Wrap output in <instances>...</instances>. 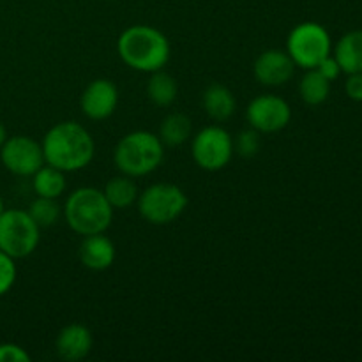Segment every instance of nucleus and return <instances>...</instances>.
<instances>
[{
  "instance_id": "4",
  "label": "nucleus",
  "mask_w": 362,
  "mask_h": 362,
  "mask_svg": "<svg viewBox=\"0 0 362 362\" xmlns=\"http://www.w3.org/2000/svg\"><path fill=\"white\" fill-rule=\"evenodd\" d=\"M165 158V145L151 131H133L117 144L113 163L122 175L145 177L156 172Z\"/></svg>"
},
{
  "instance_id": "9",
  "label": "nucleus",
  "mask_w": 362,
  "mask_h": 362,
  "mask_svg": "<svg viewBox=\"0 0 362 362\" xmlns=\"http://www.w3.org/2000/svg\"><path fill=\"white\" fill-rule=\"evenodd\" d=\"M0 161L7 172L14 173L18 177H32L42 165H45V156L42 147L34 138L18 136L7 138L6 144L0 147Z\"/></svg>"
},
{
  "instance_id": "6",
  "label": "nucleus",
  "mask_w": 362,
  "mask_h": 362,
  "mask_svg": "<svg viewBox=\"0 0 362 362\" xmlns=\"http://www.w3.org/2000/svg\"><path fill=\"white\" fill-rule=\"evenodd\" d=\"M39 240L41 228L27 211L9 209L0 214V251L20 260L37 250Z\"/></svg>"
},
{
  "instance_id": "14",
  "label": "nucleus",
  "mask_w": 362,
  "mask_h": 362,
  "mask_svg": "<svg viewBox=\"0 0 362 362\" xmlns=\"http://www.w3.org/2000/svg\"><path fill=\"white\" fill-rule=\"evenodd\" d=\"M78 257L83 267L90 271H106L115 262V246L105 233L85 235L78 247Z\"/></svg>"
},
{
  "instance_id": "29",
  "label": "nucleus",
  "mask_w": 362,
  "mask_h": 362,
  "mask_svg": "<svg viewBox=\"0 0 362 362\" xmlns=\"http://www.w3.org/2000/svg\"><path fill=\"white\" fill-rule=\"evenodd\" d=\"M4 211H6V205H4V198L0 197V214H2Z\"/></svg>"
},
{
  "instance_id": "5",
  "label": "nucleus",
  "mask_w": 362,
  "mask_h": 362,
  "mask_svg": "<svg viewBox=\"0 0 362 362\" xmlns=\"http://www.w3.org/2000/svg\"><path fill=\"white\" fill-rule=\"evenodd\" d=\"M138 211L151 225H170L184 214L187 197L179 186L170 182H158L138 194Z\"/></svg>"
},
{
  "instance_id": "16",
  "label": "nucleus",
  "mask_w": 362,
  "mask_h": 362,
  "mask_svg": "<svg viewBox=\"0 0 362 362\" xmlns=\"http://www.w3.org/2000/svg\"><path fill=\"white\" fill-rule=\"evenodd\" d=\"M334 59L338 60L341 73H362V30H352L339 39Z\"/></svg>"
},
{
  "instance_id": "2",
  "label": "nucleus",
  "mask_w": 362,
  "mask_h": 362,
  "mask_svg": "<svg viewBox=\"0 0 362 362\" xmlns=\"http://www.w3.org/2000/svg\"><path fill=\"white\" fill-rule=\"evenodd\" d=\"M117 53L131 69L156 73L168 64L172 48L161 30L148 25H133L119 35Z\"/></svg>"
},
{
  "instance_id": "27",
  "label": "nucleus",
  "mask_w": 362,
  "mask_h": 362,
  "mask_svg": "<svg viewBox=\"0 0 362 362\" xmlns=\"http://www.w3.org/2000/svg\"><path fill=\"white\" fill-rule=\"evenodd\" d=\"M345 90L346 95H349L352 101H362V73L349 74V80H346L345 83Z\"/></svg>"
},
{
  "instance_id": "15",
  "label": "nucleus",
  "mask_w": 362,
  "mask_h": 362,
  "mask_svg": "<svg viewBox=\"0 0 362 362\" xmlns=\"http://www.w3.org/2000/svg\"><path fill=\"white\" fill-rule=\"evenodd\" d=\"M202 106H204L205 113L211 119L223 122V120L230 119L235 112V95L230 90L228 87L221 83H212L209 85L202 95Z\"/></svg>"
},
{
  "instance_id": "26",
  "label": "nucleus",
  "mask_w": 362,
  "mask_h": 362,
  "mask_svg": "<svg viewBox=\"0 0 362 362\" xmlns=\"http://www.w3.org/2000/svg\"><path fill=\"white\" fill-rule=\"evenodd\" d=\"M315 69H317L318 73L322 74V76L327 78L329 81L336 80V78H338L339 74H341V67H339L338 60H336L334 57H331V55L325 57V59L322 60V62L318 64V66L315 67Z\"/></svg>"
},
{
  "instance_id": "7",
  "label": "nucleus",
  "mask_w": 362,
  "mask_h": 362,
  "mask_svg": "<svg viewBox=\"0 0 362 362\" xmlns=\"http://www.w3.org/2000/svg\"><path fill=\"white\" fill-rule=\"evenodd\" d=\"M286 53L292 57L296 66L315 69L325 57L331 55V35L322 25L304 21L288 34Z\"/></svg>"
},
{
  "instance_id": "20",
  "label": "nucleus",
  "mask_w": 362,
  "mask_h": 362,
  "mask_svg": "<svg viewBox=\"0 0 362 362\" xmlns=\"http://www.w3.org/2000/svg\"><path fill=\"white\" fill-rule=\"evenodd\" d=\"M151 80L147 81V95L156 106H170L177 99L179 94V85L172 74L165 71H156L151 73Z\"/></svg>"
},
{
  "instance_id": "24",
  "label": "nucleus",
  "mask_w": 362,
  "mask_h": 362,
  "mask_svg": "<svg viewBox=\"0 0 362 362\" xmlns=\"http://www.w3.org/2000/svg\"><path fill=\"white\" fill-rule=\"evenodd\" d=\"M18 278V269L14 264V258L0 251V297L6 296L11 292Z\"/></svg>"
},
{
  "instance_id": "18",
  "label": "nucleus",
  "mask_w": 362,
  "mask_h": 362,
  "mask_svg": "<svg viewBox=\"0 0 362 362\" xmlns=\"http://www.w3.org/2000/svg\"><path fill=\"white\" fill-rule=\"evenodd\" d=\"M106 200L110 202V205L115 209H127L131 205L136 204L138 200V186L134 184L133 177H127V175H117L113 179H110L106 182L105 189Z\"/></svg>"
},
{
  "instance_id": "28",
  "label": "nucleus",
  "mask_w": 362,
  "mask_h": 362,
  "mask_svg": "<svg viewBox=\"0 0 362 362\" xmlns=\"http://www.w3.org/2000/svg\"><path fill=\"white\" fill-rule=\"evenodd\" d=\"M7 129H6V126H4L2 122H0V147H2L4 144H6V140H7Z\"/></svg>"
},
{
  "instance_id": "1",
  "label": "nucleus",
  "mask_w": 362,
  "mask_h": 362,
  "mask_svg": "<svg viewBox=\"0 0 362 362\" xmlns=\"http://www.w3.org/2000/svg\"><path fill=\"white\" fill-rule=\"evenodd\" d=\"M46 165L71 173L90 165L95 154L94 138L81 124L64 120L49 127L41 141Z\"/></svg>"
},
{
  "instance_id": "23",
  "label": "nucleus",
  "mask_w": 362,
  "mask_h": 362,
  "mask_svg": "<svg viewBox=\"0 0 362 362\" xmlns=\"http://www.w3.org/2000/svg\"><path fill=\"white\" fill-rule=\"evenodd\" d=\"M260 133H258L257 129H253V127L244 129L243 133L237 136V141H233V147L237 148V152H239L243 158H253V156H257L258 151H260Z\"/></svg>"
},
{
  "instance_id": "13",
  "label": "nucleus",
  "mask_w": 362,
  "mask_h": 362,
  "mask_svg": "<svg viewBox=\"0 0 362 362\" xmlns=\"http://www.w3.org/2000/svg\"><path fill=\"white\" fill-rule=\"evenodd\" d=\"M92 345H94V338H92L90 329L81 324L66 325L55 339L57 356L67 362L85 359L90 354Z\"/></svg>"
},
{
  "instance_id": "22",
  "label": "nucleus",
  "mask_w": 362,
  "mask_h": 362,
  "mask_svg": "<svg viewBox=\"0 0 362 362\" xmlns=\"http://www.w3.org/2000/svg\"><path fill=\"white\" fill-rule=\"evenodd\" d=\"M27 212L30 214V218L37 223L39 228H49V226H53L59 221L60 214H62V209L57 204L55 198L37 197L32 202Z\"/></svg>"
},
{
  "instance_id": "19",
  "label": "nucleus",
  "mask_w": 362,
  "mask_h": 362,
  "mask_svg": "<svg viewBox=\"0 0 362 362\" xmlns=\"http://www.w3.org/2000/svg\"><path fill=\"white\" fill-rule=\"evenodd\" d=\"M191 133H193V124L189 117L184 113H170L163 119L158 136L161 138L165 147H179L189 140Z\"/></svg>"
},
{
  "instance_id": "25",
  "label": "nucleus",
  "mask_w": 362,
  "mask_h": 362,
  "mask_svg": "<svg viewBox=\"0 0 362 362\" xmlns=\"http://www.w3.org/2000/svg\"><path fill=\"white\" fill-rule=\"evenodd\" d=\"M0 362H30V356L23 346L16 343H2L0 345Z\"/></svg>"
},
{
  "instance_id": "10",
  "label": "nucleus",
  "mask_w": 362,
  "mask_h": 362,
  "mask_svg": "<svg viewBox=\"0 0 362 362\" xmlns=\"http://www.w3.org/2000/svg\"><path fill=\"white\" fill-rule=\"evenodd\" d=\"M246 120L250 127L257 129L258 133H279L292 120V108L279 95H258L247 105Z\"/></svg>"
},
{
  "instance_id": "8",
  "label": "nucleus",
  "mask_w": 362,
  "mask_h": 362,
  "mask_svg": "<svg viewBox=\"0 0 362 362\" xmlns=\"http://www.w3.org/2000/svg\"><path fill=\"white\" fill-rule=\"evenodd\" d=\"M233 151L235 147L232 136L221 126H207L198 131L191 145L194 163L205 172H218L225 168L232 159Z\"/></svg>"
},
{
  "instance_id": "17",
  "label": "nucleus",
  "mask_w": 362,
  "mask_h": 362,
  "mask_svg": "<svg viewBox=\"0 0 362 362\" xmlns=\"http://www.w3.org/2000/svg\"><path fill=\"white\" fill-rule=\"evenodd\" d=\"M32 187H34V193L37 194V197L55 198L57 200V198H60L66 193V172L45 163V165L32 175Z\"/></svg>"
},
{
  "instance_id": "12",
  "label": "nucleus",
  "mask_w": 362,
  "mask_h": 362,
  "mask_svg": "<svg viewBox=\"0 0 362 362\" xmlns=\"http://www.w3.org/2000/svg\"><path fill=\"white\" fill-rule=\"evenodd\" d=\"M296 71L292 57L283 49H265L255 60L253 73L258 83L265 87H281L288 83Z\"/></svg>"
},
{
  "instance_id": "21",
  "label": "nucleus",
  "mask_w": 362,
  "mask_h": 362,
  "mask_svg": "<svg viewBox=\"0 0 362 362\" xmlns=\"http://www.w3.org/2000/svg\"><path fill=\"white\" fill-rule=\"evenodd\" d=\"M299 94L306 105L318 106L327 101L331 94V81L322 76L317 69H308L299 83Z\"/></svg>"
},
{
  "instance_id": "3",
  "label": "nucleus",
  "mask_w": 362,
  "mask_h": 362,
  "mask_svg": "<svg viewBox=\"0 0 362 362\" xmlns=\"http://www.w3.org/2000/svg\"><path fill=\"white\" fill-rule=\"evenodd\" d=\"M64 218L78 235L105 233L113 221V207L95 187H78L64 204Z\"/></svg>"
},
{
  "instance_id": "11",
  "label": "nucleus",
  "mask_w": 362,
  "mask_h": 362,
  "mask_svg": "<svg viewBox=\"0 0 362 362\" xmlns=\"http://www.w3.org/2000/svg\"><path fill=\"white\" fill-rule=\"evenodd\" d=\"M119 105V90L106 78H98L85 87L80 98L81 112L90 120H105L113 115Z\"/></svg>"
}]
</instances>
